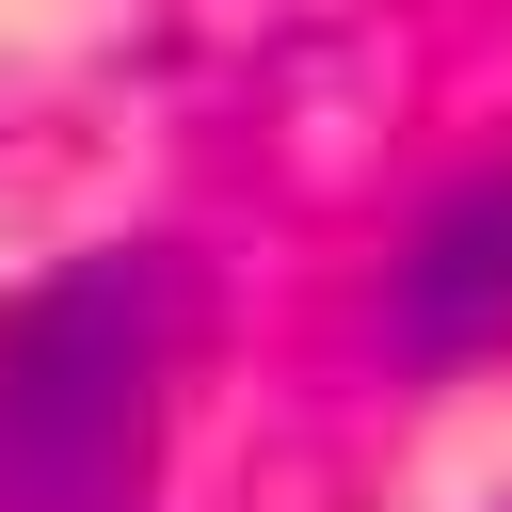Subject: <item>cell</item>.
I'll use <instances>...</instances> for the list:
<instances>
[{
    "instance_id": "6da1fadb",
    "label": "cell",
    "mask_w": 512,
    "mask_h": 512,
    "mask_svg": "<svg viewBox=\"0 0 512 512\" xmlns=\"http://www.w3.org/2000/svg\"><path fill=\"white\" fill-rule=\"evenodd\" d=\"M176 320H192V272L160 240H96L0 320V512H128L144 496Z\"/></svg>"
},
{
    "instance_id": "7a4b0ae2",
    "label": "cell",
    "mask_w": 512,
    "mask_h": 512,
    "mask_svg": "<svg viewBox=\"0 0 512 512\" xmlns=\"http://www.w3.org/2000/svg\"><path fill=\"white\" fill-rule=\"evenodd\" d=\"M400 352L416 368H464V352H512V176H464L416 240H400V288H384Z\"/></svg>"
}]
</instances>
